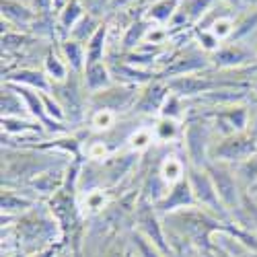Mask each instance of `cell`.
Segmentation results:
<instances>
[{"instance_id": "1", "label": "cell", "mask_w": 257, "mask_h": 257, "mask_svg": "<svg viewBox=\"0 0 257 257\" xmlns=\"http://www.w3.org/2000/svg\"><path fill=\"white\" fill-rule=\"evenodd\" d=\"M255 151V142L251 138H243V136H237L232 140H226L218 146L216 155L220 159H226V161H243L247 159L251 153Z\"/></svg>"}, {"instance_id": "2", "label": "cell", "mask_w": 257, "mask_h": 257, "mask_svg": "<svg viewBox=\"0 0 257 257\" xmlns=\"http://www.w3.org/2000/svg\"><path fill=\"white\" fill-rule=\"evenodd\" d=\"M216 0H181L177 15H175V23H183V21H202L214 7Z\"/></svg>"}, {"instance_id": "3", "label": "cell", "mask_w": 257, "mask_h": 257, "mask_svg": "<svg viewBox=\"0 0 257 257\" xmlns=\"http://www.w3.org/2000/svg\"><path fill=\"white\" fill-rule=\"evenodd\" d=\"M0 9H3V19L13 21L17 25H29L37 19L35 11L17 3V0H3V3H0Z\"/></svg>"}, {"instance_id": "4", "label": "cell", "mask_w": 257, "mask_h": 257, "mask_svg": "<svg viewBox=\"0 0 257 257\" xmlns=\"http://www.w3.org/2000/svg\"><path fill=\"white\" fill-rule=\"evenodd\" d=\"M179 3L181 0H157V3H153L151 9L146 11V19L157 21V23H167V21L175 19Z\"/></svg>"}, {"instance_id": "5", "label": "cell", "mask_w": 257, "mask_h": 257, "mask_svg": "<svg viewBox=\"0 0 257 257\" xmlns=\"http://www.w3.org/2000/svg\"><path fill=\"white\" fill-rule=\"evenodd\" d=\"M82 17H84V5L80 0H70V5L58 15V23L62 31H72Z\"/></svg>"}, {"instance_id": "6", "label": "cell", "mask_w": 257, "mask_h": 257, "mask_svg": "<svg viewBox=\"0 0 257 257\" xmlns=\"http://www.w3.org/2000/svg\"><path fill=\"white\" fill-rule=\"evenodd\" d=\"M99 23H97V19L91 15V13H87L84 15L78 23L74 25V29L70 31L72 33V37H74V41H91L93 39V35L99 31Z\"/></svg>"}, {"instance_id": "7", "label": "cell", "mask_w": 257, "mask_h": 257, "mask_svg": "<svg viewBox=\"0 0 257 257\" xmlns=\"http://www.w3.org/2000/svg\"><path fill=\"white\" fill-rule=\"evenodd\" d=\"M107 37V27L101 25L99 31L93 35V39L89 41V52H87V66L89 64H97L103 60V44Z\"/></svg>"}, {"instance_id": "8", "label": "cell", "mask_w": 257, "mask_h": 257, "mask_svg": "<svg viewBox=\"0 0 257 257\" xmlns=\"http://www.w3.org/2000/svg\"><path fill=\"white\" fill-rule=\"evenodd\" d=\"M161 175H163V179H165L167 183H171V185L179 183V181L183 179V163H181L179 159H175V157L167 159V161L163 163V167H161Z\"/></svg>"}, {"instance_id": "9", "label": "cell", "mask_w": 257, "mask_h": 257, "mask_svg": "<svg viewBox=\"0 0 257 257\" xmlns=\"http://www.w3.org/2000/svg\"><path fill=\"white\" fill-rule=\"evenodd\" d=\"M87 82L91 89H101L109 82V74H107V68L103 66V62L89 64L87 66Z\"/></svg>"}, {"instance_id": "10", "label": "cell", "mask_w": 257, "mask_h": 257, "mask_svg": "<svg viewBox=\"0 0 257 257\" xmlns=\"http://www.w3.org/2000/svg\"><path fill=\"white\" fill-rule=\"evenodd\" d=\"M241 60H245V54L239 48H226L216 54V62L220 66H232V64H239Z\"/></svg>"}, {"instance_id": "11", "label": "cell", "mask_w": 257, "mask_h": 257, "mask_svg": "<svg viewBox=\"0 0 257 257\" xmlns=\"http://www.w3.org/2000/svg\"><path fill=\"white\" fill-rule=\"evenodd\" d=\"M64 54H66L68 62L74 68L82 66V48H80L78 41H66V44H64Z\"/></svg>"}, {"instance_id": "12", "label": "cell", "mask_w": 257, "mask_h": 257, "mask_svg": "<svg viewBox=\"0 0 257 257\" xmlns=\"http://www.w3.org/2000/svg\"><path fill=\"white\" fill-rule=\"evenodd\" d=\"M148 29V23L146 21H136V23L127 29V33H125V37H123V44H125V48H132L136 41L142 37V33Z\"/></svg>"}, {"instance_id": "13", "label": "cell", "mask_w": 257, "mask_h": 257, "mask_svg": "<svg viewBox=\"0 0 257 257\" xmlns=\"http://www.w3.org/2000/svg\"><path fill=\"white\" fill-rule=\"evenodd\" d=\"M163 95H165V91H163V89H159V87H155L153 91H148V93L144 95V99H142L140 107H142V109H146V111L157 109V107L161 105V101H163Z\"/></svg>"}, {"instance_id": "14", "label": "cell", "mask_w": 257, "mask_h": 257, "mask_svg": "<svg viewBox=\"0 0 257 257\" xmlns=\"http://www.w3.org/2000/svg\"><path fill=\"white\" fill-rule=\"evenodd\" d=\"M255 25H257V11H251L245 19H241L239 23H234V33H232V37H241V35L249 33Z\"/></svg>"}, {"instance_id": "15", "label": "cell", "mask_w": 257, "mask_h": 257, "mask_svg": "<svg viewBox=\"0 0 257 257\" xmlns=\"http://www.w3.org/2000/svg\"><path fill=\"white\" fill-rule=\"evenodd\" d=\"M46 68H48V72H50L56 80L66 78V66H64V64H62L54 54L48 56V60H46Z\"/></svg>"}, {"instance_id": "16", "label": "cell", "mask_w": 257, "mask_h": 257, "mask_svg": "<svg viewBox=\"0 0 257 257\" xmlns=\"http://www.w3.org/2000/svg\"><path fill=\"white\" fill-rule=\"evenodd\" d=\"M113 119H115L113 111H109V109H97V113L93 115V125L97 127V130H105V127L113 125Z\"/></svg>"}, {"instance_id": "17", "label": "cell", "mask_w": 257, "mask_h": 257, "mask_svg": "<svg viewBox=\"0 0 257 257\" xmlns=\"http://www.w3.org/2000/svg\"><path fill=\"white\" fill-rule=\"evenodd\" d=\"M175 132H177V123L171 119V117H165L159 125H157V136L161 138V140H169V138H173L175 136Z\"/></svg>"}, {"instance_id": "18", "label": "cell", "mask_w": 257, "mask_h": 257, "mask_svg": "<svg viewBox=\"0 0 257 257\" xmlns=\"http://www.w3.org/2000/svg\"><path fill=\"white\" fill-rule=\"evenodd\" d=\"M19 80H23V82H29V84H33V87H39V89H48V82H46V76H41L39 72H31V70H23L19 76H17Z\"/></svg>"}, {"instance_id": "19", "label": "cell", "mask_w": 257, "mask_h": 257, "mask_svg": "<svg viewBox=\"0 0 257 257\" xmlns=\"http://www.w3.org/2000/svg\"><path fill=\"white\" fill-rule=\"evenodd\" d=\"M130 142H132L134 151H144V148L153 142V136H151V132H146V130H138V132L130 138Z\"/></svg>"}, {"instance_id": "20", "label": "cell", "mask_w": 257, "mask_h": 257, "mask_svg": "<svg viewBox=\"0 0 257 257\" xmlns=\"http://www.w3.org/2000/svg\"><path fill=\"white\" fill-rule=\"evenodd\" d=\"M80 3L89 9V13L99 15L103 9H109L111 7V0H80Z\"/></svg>"}, {"instance_id": "21", "label": "cell", "mask_w": 257, "mask_h": 257, "mask_svg": "<svg viewBox=\"0 0 257 257\" xmlns=\"http://www.w3.org/2000/svg\"><path fill=\"white\" fill-rule=\"evenodd\" d=\"M68 5H70V0H52V9H54L56 15H60Z\"/></svg>"}, {"instance_id": "22", "label": "cell", "mask_w": 257, "mask_h": 257, "mask_svg": "<svg viewBox=\"0 0 257 257\" xmlns=\"http://www.w3.org/2000/svg\"><path fill=\"white\" fill-rule=\"evenodd\" d=\"M132 3H136V0H111V11L113 9H117V7H125V5H132Z\"/></svg>"}, {"instance_id": "23", "label": "cell", "mask_w": 257, "mask_h": 257, "mask_svg": "<svg viewBox=\"0 0 257 257\" xmlns=\"http://www.w3.org/2000/svg\"><path fill=\"white\" fill-rule=\"evenodd\" d=\"M224 5H228V7H237V5H241L243 0H222Z\"/></svg>"}, {"instance_id": "24", "label": "cell", "mask_w": 257, "mask_h": 257, "mask_svg": "<svg viewBox=\"0 0 257 257\" xmlns=\"http://www.w3.org/2000/svg\"><path fill=\"white\" fill-rule=\"evenodd\" d=\"M243 3H245V5H251V7H255V5H257V0H243Z\"/></svg>"}]
</instances>
